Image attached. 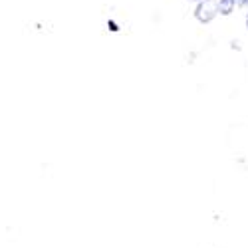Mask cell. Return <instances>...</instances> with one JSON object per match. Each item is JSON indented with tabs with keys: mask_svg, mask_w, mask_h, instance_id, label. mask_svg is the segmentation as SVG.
Wrapping results in <instances>:
<instances>
[{
	"mask_svg": "<svg viewBox=\"0 0 248 248\" xmlns=\"http://www.w3.org/2000/svg\"><path fill=\"white\" fill-rule=\"evenodd\" d=\"M236 4H238V0H218V10H220V14L229 16V14H232Z\"/></svg>",
	"mask_w": 248,
	"mask_h": 248,
	"instance_id": "2",
	"label": "cell"
},
{
	"mask_svg": "<svg viewBox=\"0 0 248 248\" xmlns=\"http://www.w3.org/2000/svg\"><path fill=\"white\" fill-rule=\"evenodd\" d=\"M218 12V2H215V0H199V6L195 8V18L202 24H209Z\"/></svg>",
	"mask_w": 248,
	"mask_h": 248,
	"instance_id": "1",
	"label": "cell"
},
{
	"mask_svg": "<svg viewBox=\"0 0 248 248\" xmlns=\"http://www.w3.org/2000/svg\"><path fill=\"white\" fill-rule=\"evenodd\" d=\"M238 6H248V0H238Z\"/></svg>",
	"mask_w": 248,
	"mask_h": 248,
	"instance_id": "3",
	"label": "cell"
},
{
	"mask_svg": "<svg viewBox=\"0 0 248 248\" xmlns=\"http://www.w3.org/2000/svg\"><path fill=\"white\" fill-rule=\"evenodd\" d=\"M246 28H248V14H246Z\"/></svg>",
	"mask_w": 248,
	"mask_h": 248,
	"instance_id": "4",
	"label": "cell"
}]
</instances>
